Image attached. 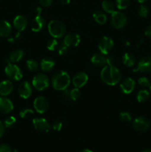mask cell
<instances>
[{"instance_id": "cell-1", "label": "cell", "mask_w": 151, "mask_h": 152, "mask_svg": "<svg viewBox=\"0 0 151 152\" xmlns=\"http://www.w3.org/2000/svg\"><path fill=\"white\" fill-rule=\"evenodd\" d=\"M100 77L104 83L113 86L121 82L122 75L119 69L114 65H106L101 71Z\"/></svg>"}, {"instance_id": "cell-2", "label": "cell", "mask_w": 151, "mask_h": 152, "mask_svg": "<svg viewBox=\"0 0 151 152\" xmlns=\"http://www.w3.org/2000/svg\"><path fill=\"white\" fill-rule=\"evenodd\" d=\"M51 83L55 90L64 91L68 88L70 84V77L65 71H56L52 77Z\"/></svg>"}, {"instance_id": "cell-3", "label": "cell", "mask_w": 151, "mask_h": 152, "mask_svg": "<svg viewBox=\"0 0 151 152\" xmlns=\"http://www.w3.org/2000/svg\"><path fill=\"white\" fill-rule=\"evenodd\" d=\"M49 34L55 39H60L64 37L66 32V26L62 21L53 19L47 25Z\"/></svg>"}, {"instance_id": "cell-4", "label": "cell", "mask_w": 151, "mask_h": 152, "mask_svg": "<svg viewBox=\"0 0 151 152\" xmlns=\"http://www.w3.org/2000/svg\"><path fill=\"white\" fill-rule=\"evenodd\" d=\"M110 23L113 28L115 29H122L127 25V18L123 12L115 10L111 14Z\"/></svg>"}, {"instance_id": "cell-5", "label": "cell", "mask_w": 151, "mask_h": 152, "mask_svg": "<svg viewBox=\"0 0 151 152\" xmlns=\"http://www.w3.org/2000/svg\"><path fill=\"white\" fill-rule=\"evenodd\" d=\"M32 85L34 88L36 89L37 91H41L48 88L49 85H50V80L46 74L39 73L34 76L32 80Z\"/></svg>"}, {"instance_id": "cell-6", "label": "cell", "mask_w": 151, "mask_h": 152, "mask_svg": "<svg viewBox=\"0 0 151 152\" xmlns=\"http://www.w3.org/2000/svg\"><path fill=\"white\" fill-rule=\"evenodd\" d=\"M4 73H5L6 76L13 81H19L22 80V77H23V74H22L20 68L16 65L12 64L11 62L6 65L5 68H4Z\"/></svg>"}, {"instance_id": "cell-7", "label": "cell", "mask_w": 151, "mask_h": 152, "mask_svg": "<svg viewBox=\"0 0 151 152\" xmlns=\"http://www.w3.org/2000/svg\"><path fill=\"white\" fill-rule=\"evenodd\" d=\"M133 127L137 132L144 133L150 128V121L149 119L144 116H140L133 121Z\"/></svg>"}, {"instance_id": "cell-8", "label": "cell", "mask_w": 151, "mask_h": 152, "mask_svg": "<svg viewBox=\"0 0 151 152\" xmlns=\"http://www.w3.org/2000/svg\"><path fill=\"white\" fill-rule=\"evenodd\" d=\"M134 72L151 74V56H145L141 58L138 62L137 68L134 69Z\"/></svg>"}, {"instance_id": "cell-9", "label": "cell", "mask_w": 151, "mask_h": 152, "mask_svg": "<svg viewBox=\"0 0 151 152\" xmlns=\"http://www.w3.org/2000/svg\"><path fill=\"white\" fill-rule=\"evenodd\" d=\"M33 107L36 111L39 114H44L49 108L48 99L44 96H37L34 99Z\"/></svg>"}, {"instance_id": "cell-10", "label": "cell", "mask_w": 151, "mask_h": 152, "mask_svg": "<svg viewBox=\"0 0 151 152\" xmlns=\"http://www.w3.org/2000/svg\"><path fill=\"white\" fill-rule=\"evenodd\" d=\"M114 47V42L109 37H103L99 42V50L103 54L107 55Z\"/></svg>"}, {"instance_id": "cell-11", "label": "cell", "mask_w": 151, "mask_h": 152, "mask_svg": "<svg viewBox=\"0 0 151 152\" xmlns=\"http://www.w3.org/2000/svg\"><path fill=\"white\" fill-rule=\"evenodd\" d=\"M33 125L36 130L41 133H47L51 129L49 122L46 119L41 118V117L34 118L33 120Z\"/></svg>"}, {"instance_id": "cell-12", "label": "cell", "mask_w": 151, "mask_h": 152, "mask_svg": "<svg viewBox=\"0 0 151 152\" xmlns=\"http://www.w3.org/2000/svg\"><path fill=\"white\" fill-rule=\"evenodd\" d=\"M64 43L68 46L70 47H77L80 44L81 42V37L79 34L74 31L68 33L64 38Z\"/></svg>"}, {"instance_id": "cell-13", "label": "cell", "mask_w": 151, "mask_h": 152, "mask_svg": "<svg viewBox=\"0 0 151 152\" xmlns=\"http://www.w3.org/2000/svg\"><path fill=\"white\" fill-rule=\"evenodd\" d=\"M87 81H88V75L83 71L77 72L72 79V83L73 86H75V88H78L84 87L87 83Z\"/></svg>"}, {"instance_id": "cell-14", "label": "cell", "mask_w": 151, "mask_h": 152, "mask_svg": "<svg viewBox=\"0 0 151 152\" xmlns=\"http://www.w3.org/2000/svg\"><path fill=\"white\" fill-rule=\"evenodd\" d=\"M32 86L28 81H24L19 84L18 88V93L20 97L25 99H28L32 94Z\"/></svg>"}, {"instance_id": "cell-15", "label": "cell", "mask_w": 151, "mask_h": 152, "mask_svg": "<svg viewBox=\"0 0 151 152\" xmlns=\"http://www.w3.org/2000/svg\"><path fill=\"white\" fill-rule=\"evenodd\" d=\"M136 88V82L131 77L125 78L120 84V88L121 91L125 94H130L134 91Z\"/></svg>"}, {"instance_id": "cell-16", "label": "cell", "mask_w": 151, "mask_h": 152, "mask_svg": "<svg viewBox=\"0 0 151 152\" xmlns=\"http://www.w3.org/2000/svg\"><path fill=\"white\" fill-rule=\"evenodd\" d=\"M14 108L13 103L9 98L6 96L0 97V112L1 114H7L12 112Z\"/></svg>"}, {"instance_id": "cell-17", "label": "cell", "mask_w": 151, "mask_h": 152, "mask_svg": "<svg viewBox=\"0 0 151 152\" xmlns=\"http://www.w3.org/2000/svg\"><path fill=\"white\" fill-rule=\"evenodd\" d=\"M45 25L46 21L44 17L41 16H36L31 21L30 28L31 30L34 32H39L41 30H43Z\"/></svg>"}, {"instance_id": "cell-18", "label": "cell", "mask_w": 151, "mask_h": 152, "mask_svg": "<svg viewBox=\"0 0 151 152\" xmlns=\"http://www.w3.org/2000/svg\"><path fill=\"white\" fill-rule=\"evenodd\" d=\"M28 25V19L26 16L18 15L13 19V26L18 31H25Z\"/></svg>"}, {"instance_id": "cell-19", "label": "cell", "mask_w": 151, "mask_h": 152, "mask_svg": "<svg viewBox=\"0 0 151 152\" xmlns=\"http://www.w3.org/2000/svg\"><path fill=\"white\" fill-rule=\"evenodd\" d=\"M13 90V84L10 80H4L0 83V95L6 96L10 94Z\"/></svg>"}, {"instance_id": "cell-20", "label": "cell", "mask_w": 151, "mask_h": 152, "mask_svg": "<svg viewBox=\"0 0 151 152\" xmlns=\"http://www.w3.org/2000/svg\"><path fill=\"white\" fill-rule=\"evenodd\" d=\"M92 64L96 67L105 66L107 65L106 55L100 53H96L92 56L90 59Z\"/></svg>"}, {"instance_id": "cell-21", "label": "cell", "mask_w": 151, "mask_h": 152, "mask_svg": "<svg viewBox=\"0 0 151 152\" xmlns=\"http://www.w3.org/2000/svg\"><path fill=\"white\" fill-rule=\"evenodd\" d=\"M56 62L52 58L44 57L41 59L40 68L44 72H50L54 68Z\"/></svg>"}, {"instance_id": "cell-22", "label": "cell", "mask_w": 151, "mask_h": 152, "mask_svg": "<svg viewBox=\"0 0 151 152\" xmlns=\"http://www.w3.org/2000/svg\"><path fill=\"white\" fill-rule=\"evenodd\" d=\"M12 31V26L6 20H0V37H8Z\"/></svg>"}, {"instance_id": "cell-23", "label": "cell", "mask_w": 151, "mask_h": 152, "mask_svg": "<svg viewBox=\"0 0 151 152\" xmlns=\"http://www.w3.org/2000/svg\"><path fill=\"white\" fill-rule=\"evenodd\" d=\"M25 56V52L22 49H16V50H13L11 53L9 55V58L10 61L11 62H19L22 60Z\"/></svg>"}, {"instance_id": "cell-24", "label": "cell", "mask_w": 151, "mask_h": 152, "mask_svg": "<svg viewBox=\"0 0 151 152\" xmlns=\"http://www.w3.org/2000/svg\"><path fill=\"white\" fill-rule=\"evenodd\" d=\"M122 62L125 66L133 67L136 62V57L130 53H125L122 56Z\"/></svg>"}, {"instance_id": "cell-25", "label": "cell", "mask_w": 151, "mask_h": 152, "mask_svg": "<svg viewBox=\"0 0 151 152\" xmlns=\"http://www.w3.org/2000/svg\"><path fill=\"white\" fill-rule=\"evenodd\" d=\"M93 17L96 23L99 24V25H105L107 20L106 14L101 10H96V12H94L93 14Z\"/></svg>"}, {"instance_id": "cell-26", "label": "cell", "mask_w": 151, "mask_h": 152, "mask_svg": "<svg viewBox=\"0 0 151 152\" xmlns=\"http://www.w3.org/2000/svg\"><path fill=\"white\" fill-rule=\"evenodd\" d=\"M102 7L104 11L110 14L115 11V5L110 0H104L102 3Z\"/></svg>"}, {"instance_id": "cell-27", "label": "cell", "mask_w": 151, "mask_h": 152, "mask_svg": "<svg viewBox=\"0 0 151 152\" xmlns=\"http://www.w3.org/2000/svg\"><path fill=\"white\" fill-rule=\"evenodd\" d=\"M136 99H137L138 102H141V103L146 102L150 99V92L145 89L140 90L136 95Z\"/></svg>"}, {"instance_id": "cell-28", "label": "cell", "mask_w": 151, "mask_h": 152, "mask_svg": "<svg viewBox=\"0 0 151 152\" xmlns=\"http://www.w3.org/2000/svg\"><path fill=\"white\" fill-rule=\"evenodd\" d=\"M26 67L31 72H36L38 69V63L35 59H28L26 62Z\"/></svg>"}, {"instance_id": "cell-29", "label": "cell", "mask_w": 151, "mask_h": 152, "mask_svg": "<svg viewBox=\"0 0 151 152\" xmlns=\"http://www.w3.org/2000/svg\"><path fill=\"white\" fill-rule=\"evenodd\" d=\"M137 13L139 16L142 18H146L150 13V10L148 8L147 6L144 5V4H141L137 10Z\"/></svg>"}, {"instance_id": "cell-30", "label": "cell", "mask_w": 151, "mask_h": 152, "mask_svg": "<svg viewBox=\"0 0 151 152\" xmlns=\"http://www.w3.org/2000/svg\"><path fill=\"white\" fill-rule=\"evenodd\" d=\"M33 110L31 109V108H27L21 110L20 112H19V116H20L21 118L22 119H29L33 115Z\"/></svg>"}, {"instance_id": "cell-31", "label": "cell", "mask_w": 151, "mask_h": 152, "mask_svg": "<svg viewBox=\"0 0 151 152\" xmlns=\"http://www.w3.org/2000/svg\"><path fill=\"white\" fill-rule=\"evenodd\" d=\"M119 119L121 121L124 122V123H130L133 120V117H132L130 113L127 112V111H122V112L120 113Z\"/></svg>"}, {"instance_id": "cell-32", "label": "cell", "mask_w": 151, "mask_h": 152, "mask_svg": "<svg viewBox=\"0 0 151 152\" xmlns=\"http://www.w3.org/2000/svg\"><path fill=\"white\" fill-rule=\"evenodd\" d=\"M59 42L57 41V39H50L47 41V48L48 50L54 51V50H57L58 47H59Z\"/></svg>"}, {"instance_id": "cell-33", "label": "cell", "mask_w": 151, "mask_h": 152, "mask_svg": "<svg viewBox=\"0 0 151 152\" xmlns=\"http://www.w3.org/2000/svg\"><path fill=\"white\" fill-rule=\"evenodd\" d=\"M16 123V119L13 116H9L4 120L3 124L5 128H12Z\"/></svg>"}, {"instance_id": "cell-34", "label": "cell", "mask_w": 151, "mask_h": 152, "mask_svg": "<svg viewBox=\"0 0 151 152\" xmlns=\"http://www.w3.org/2000/svg\"><path fill=\"white\" fill-rule=\"evenodd\" d=\"M130 0H115V5L119 10H125L129 7Z\"/></svg>"}, {"instance_id": "cell-35", "label": "cell", "mask_w": 151, "mask_h": 152, "mask_svg": "<svg viewBox=\"0 0 151 152\" xmlns=\"http://www.w3.org/2000/svg\"><path fill=\"white\" fill-rule=\"evenodd\" d=\"M70 98L72 101H76L81 97V91L80 89L78 88H74L70 90Z\"/></svg>"}, {"instance_id": "cell-36", "label": "cell", "mask_w": 151, "mask_h": 152, "mask_svg": "<svg viewBox=\"0 0 151 152\" xmlns=\"http://www.w3.org/2000/svg\"><path fill=\"white\" fill-rule=\"evenodd\" d=\"M65 126V120L62 118H59L53 123V129L56 132H59Z\"/></svg>"}, {"instance_id": "cell-37", "label": "cell", "mask_w": 151, "mask_h": 152, "mask_svg": "<svg viewBox=\"0 0 151 152\" xmlns=\"http://www.w3.org/2000/svg\"><path fill=\"white\" fill-rule=\"evenodd\" d=\"M138 83H139V85L141 87L144 88H149L151 84L149 79H148L147 77H140V78L139 79V80H138Z\"/></svg>"}, {"instance_id": "cell-38", "label": "cell", "mask_w": 151, "mask_h": 152, "mask_svg": "<svg viewBox=\"0 0 151 152\" xmlns=\"http://www.w3.org/2000/svg\"><path fill=\"white\" fill-rule=\"evenodd\" d=\"M58 53H59V55L61 56H63V55H65L68 51V47L63 42H62L61 44L59 45V47L57 48Z\"/></svg>"}, {"instance_id": "cell-39", "label": "cell", "mask_w": 151, "mask_h": 152, "mask_svg": "<svg viewBox=\"0 0 151 152\" xmlns=\"http://www.w3.org/2000/svg\"><path fill=\"white\" fill-rule=\"evenodd\" d=\"M0 152H13V150L7 144H1L0 145Z\"/></svg>"}, {"instance_id": "cell-40", "label": "cell", "mask_w": 151, "mask_h": 152, "mask_svg": "<svg viewBox=\"0 0 151 152\" xmlns=\"http://www.w3.org/2000/svg\"><path fill=\"white\" fill-rule=\"evenodd\" d=\"M53 0H38V2L42 7H50L53 3Z\"/></svg>"}, {"instance_id": "cell-41", "label": "cell", "mask_w": 151, "mask_h": 152, "mask_svg": "<svg viewBox=\"0 0 151 152\" xmlns=\"http://www.w3.org/2000/svg\"><path fill=\"white\" fill-rule=\"evenodd\" d=\"M106 61H107V65H113L115 62V58L113 56H106Z\"/></svg>"}, {"instance_id": "cell-42", "label": "cell", "mask_w": 151, "mask_h": 152, "mask_svg": "<svg viewBox=\"0 0 151 152\" xmlns=\"http://www.w3.org/2000/svg\"><path fill=\"white\" fill-rule=\"evenodd\" d=\"M144 35L146 36L147 38H148L149 39H151V25L147 27L144 31Z\"/></svg>"}, {"instance_id": "cell-43", "label": "cell", "mask_w": 151, "mask_h": 152, "mask_svg": "<svg viewBox=\"0 0 151 152\" xmlns=\"http://www.w3.org/2000/svg\"><path fill=\"white\" fill-rule=\"evenodd\" d=\"M4 132H5V127H4L3 123L0 121V138L4 135Z\"/></svg>"}, {"instance_id": "cell-44", "label": "cell", "mask_w": 151, "mask_h": 152, "mask_svg": "<svg viewBox=\"0 0 151 152\" xmlns=\"http://www.w3.org/2000/svg\"><path fill=\"white\" fill-rule=\"evenodd\" d=\"M34 12H35L36 16H41V13L42 12V8L41 7H36L35 10H34Z\"/></svg>"}, {"instance_id": "cell-45", "label": "cell", "mask_w": 151, "mask_h": 152, "mask_svg": "<svg viewBox=\"0 0 151 152\" xmlns=\"http://www.w3.org/2000/svg\"><path fill=\"white\" fill-rule=\"evenodd\" d=\"M59 1H60L62 4L66 5V4H68L70 2V0H59Z\"/></svg>"}, {"instance_id": "cell-46", "label": "cell", "mask_w": 151, "mask_h": 152, "mask_svg": "<svg viewBox=\"0 0 151 152\" xmlns=\"http://www.w3.org/2000/svg\"><path fill=\"white\" fill-rule=\"evenodd\" d=\"M135 1H136L137 2L140 3V4H144V2H146L147 1H148V0H135Z\"/></svg>"}, {"instance_id": "cell-47", "label": "cell", "mask_w": 151, "mask_h": 152, "mask_svg": "<svg viewBox=\"0 0 151 152\" xmlns=\"http://www.w3.org/2000/svg\"><path fill=\"white\" fill-rule=\"evenodd\" d=\"M79 152H93V151H91V150H90V149H87V148H84V149L81 150Z\"/></svg>"}, {"instance_id": "cell-48", "label": "cell", "mask_w": 151, "mask_h": 152, "mask_svg": "<svg viewBox=\"0 0 151 152\" xmlns=\"http://www.w3.org/2000/svg\"><path fill=\"white\" fill-rule=\"evenodd\" d=\"M142 152H151V149H145L144 151H142Z\"/></svg>"}, {"instance_id": "cell-49", "label": "cell", "mask_w": 151, "mask_h": 152, "mask_svg": "<svg viewBox=\"0 0 151 152\" xmlns=\"http://www.w3.org/2000/svg\"><path fill=\"white\" fill-rule=\"evenodd\" d=\"M150 92H151V84H150Z\"/></svg>"}]
</instances>
